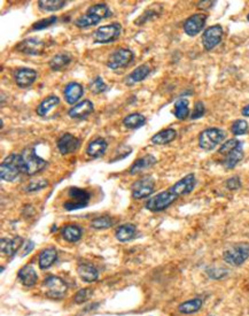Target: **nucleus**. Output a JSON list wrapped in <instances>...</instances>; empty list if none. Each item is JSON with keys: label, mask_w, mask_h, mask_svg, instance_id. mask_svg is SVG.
<instances>
[{"label": "nucleus", "mask_w": 249, "mask_h": 316, "mask_svg": "<svg viewBox=\"0 0 249 316\" xmlns=\"http://www.w3.org/2000/svg\"><path fill=\"white\" fill-rule=\"evenodd\" d=\"M23 173V162L21 154H9L0 164V177L2 181L14 182Z\"/></svg>", "instance_id": "obj_1"}, {"label": "nucleus", "mask_w": 249, "mask_h": 316, "mask_svg": "<svg viewBox=\"0 0 249 316\" xmlns=\"http://www.w3.org/2000/svg\"><path fill=\"white\" fill-rule=\"evenodd\" d=\"M45 43L38 38H27L16 45V50L28 55H40L44 52Z\"/></svg>", "instance_id": "obj_14"}, {"label": "nucleus", "mask_w": 249, "mask_h": 316, "mask_svg": "<svg viewBox=\"0 0 249 316\" xmlns=\"http://www.w3.org/2000/svg\"><path fill=\"white\" fill-rule=\"evenodd\" d=\"M70 62H71V55L63 52V53H58L57 55H54L51 59V61L48 62V66L51 67L52 70L59 72V70L65 69Z\"/></svg>", "instance_id": "obj_32"}, {"label": "nucleus", "mask_w": 249, "mask_h": 316, "mask_svg": "<svg viewBox=\"0 0 249 316\" xmlns=\"http://www.w3.org/2000/svg\"><path fill=\"white\" fill-rule=\"evenodd\" d=\"M59 104H60V98L58 96H54V94H51V96L45 98V99L38 105L36 110L37 114L43 118L46 117V115L50 113L52 110H54Z\"/></svg>", "instance_id": "obj_29"}, {"label": "nucleus", "mask_w": 249, "mask_h": 316, "mask_svg": "<svg viewBox=\"0 0 249 316\" xmlns=\"http://www.w3.org/2000/svg\"><path fill=\"white\" fill-rule=\"evenodd\" d=\"M93 294V290L91 287H84V289H80L79 291H77L75 296H73V301L75 304H84L86 303L87 300L92 297Z\"/></svg>", "instance_id": "obj_40"}, {"label": "nucleus", "mask_w": 249, "mask_h": 316, "mask_svg": "<svg viewBox=\"0 0 249 316\" xmlns=\"http://www.w3.org/2000/svg\"><path fill=\"white\" fill-rule=\"evenodd\" d=\"M37 77L38 74L36 70L28 68V67L16 69L15 74H14V79H15L16 85L22 87V89H26V87L33 85L36 82Z\"/></svg>", "instance_id": "obj_16"}, {"label": "nucleus", "mask_w": 249, "mask_h": 316, "mask_svg": "<svg viewBox=\"0 0 249 316\" xmlns=\"http://www.w3.org/2000/svg\"><path fill=\"white\" fill-rule=\"evenodd\" d=\"M174 115L178 120H185L189 117V101L185 98H180L175 103Z\"/></svg>", "instance_id": "obj_34"}, {"label": "nucleus", "mask_w": 249, "mask_h": 316, "mask_svg": "<svg viewBox=\"0 0 249 316\" xmlns=\"http://www.w3.org/2000/svg\"><path fill=\"white\" fill-rule=\"evenodd\" d=\"M226 138V132L219 128H208L200 133L199 146L205 151H213Z\"/></svg>", "instance_id": "obj_6"}, {"label": "nucleus", "mask_w": 249, "mask_h": 316, "mask_svg": "<svg viewBox=\"0 0 249 316\" xmlns=\"http://www.w3.org/2000/svg\"><path fill=\"white\" fill-rule=\"evenodd\" d=\"M216 1H200L198 2V7L201 9H208L210 7H213L215 5Z\"/></svg>", "instance_id": "obj_49"}, {"label": "nucleus", "mask_w": 249, "mask_h": 316, "mask_svg": "<svg viewBox=\"0 0 249 316\" xmlns=\"http://www.w3.org/2000/svg\"><path fill=\"white\" fill-rule=\"evenodd\" d=\"M247 20H248V22H249V14L247 15Z\"/></svg>", "instance_id": "obj_51"}, {"label": "nucleus", "mask_w": 249, "mask_h": 316, "mask_svg": "<svg viewBox=\"0 0 249 316\" xmlns=\"http://www.w3.org/2000/svg\"><path fill=\"white\" fill-rule=\"evenodd\" d=\"M58 21V17L53 15V16H50V17H46V19H43V20H39L37 21L36 23L33 26V29L34 30H44V29H47V28H50L51 26H53V24L57 23Z\"/></svg>", "instance_id": "obj_42"}, {"label": "nucleus", "mask_w": 249, "mask_h": 316, "mask_svg": "<svg viewBox=\"0 0 249 316\" xmlns=\"http://www.w3.org/2000/svg\"><path fill=\"white\" fill-rule=\"evenodd\" d=\"M89 87H90L91 92L94 93V94H100V93L105 92V91L108 89L107 84L104 82L103 77L101 76H97L96 79L91 80Z\"/></svg>", "instance_id": "obj_38"}, {"label": "nucleus", "mask_w": 249, "mask_h": 316, "mask_svg": "<svg viewBox=\"0 0 249 316\" xmlns=\"http://www.w3.org/2000/svg\"><path fill=\"white\" fill-rule=\"evenodd\" d=\"M150 74V67L148 65H142L139 67H137L135 70H132L131 73L129 74L128 77H126L125 83L126 85L131 86L133 84L142 82L146 79Z\"/></svg>", "instance_id": "obj_26"}, {"label": "nucleus", "mask_w": 249, "mask_h": 316, "mask_svg": "<svg viewBox=\"0 0 249 316\" xmlns=\"http://www.w3.org/2000/svg\"><path fill=\"white\" fill-rule=\"evenodd\" d=\"M23 162V174L28 176H34V175L39 174L47 166V161L44 160L36 153L35 147H27L21 153Z\"/></svg>", "instance_id": "obj_3"}, {"label": "nucleus", "mask_w": 249, "mask_h": 316, "mask_svg": "<svg viewBox=\"0 0 249 316\" xmlns=\"http://www.w3.org/2000/svg\"><path fill=\"white\" fill-rule=\"evenodd\" d=\"M177 137V131L175 129L168 128V129H163L159 131L157 133H155L150 139V142L155 145H167L171 142H174Z\"/></svg>", "instance_id": "obj_28"}, {"label": "nucleus", "mask_w": 249, "mask_h": 316, "mask_svg": "<svg viewBox=\"0 0 249 316\" xmlns=\"http://www.w3.org/2000/svg\"><path fill=\"white\" fill-rule=\"evenodd\" d=\"M58 259V251L53 247L45 248L44 251H41L38 258V262H39V268L40 269H48L53 263L57 261Z\"/></svg>", "instance_id": "obj_30"}, {"label": "nucleus", "mask_w": 249, "mask_h": 316, "mask_svg": "<svg viewBox=\"0 0 249 316\" xmlns=\"http://www.w3.org/2000/svg\"><path fill=\"white\" fill-rule=\"evenodd\" d=\"M155 191V181L152 176H145L135 182L132 185V197L135 199H143L152 196Z\"/></svg>", "instance_id": "obj_12"}, {"label": "nucleus", "mask_w": 249, "mask_h": 316, "mask_svg": "<svg viewBox=\"0 0 249 316\" xmlns=\"http://www.w3.org/2000/svg\"><path fill=\"white\" fill-rule=\"evenodd\" d=\"M208 275L212 277L213 279H222L227 275V270L226 269H209L208 270Z\"/></svg>", "instance_id": "obj_46"}, {"label": "nucleus", "mask_w": 249, "mask_h": 316, "mask_svg": "<svg viewBox=\"0 0 249 316\" xmlns=\"http://www.w3.org/2000/svg\"><path fill=\"white\" fill-rule=\"evenodd\" d=\"M17 277H19L21 283H22L23 285L27 286V287H31V286L36 285V283L38 280L36 270H35V268L31 265L22 267V268L20 269L19 274H17Z\"/></svg>", "instance_id": "obj_22"}, {"label": "nucleus", "mask_w": 249, "mask_h": 316, "mask_svg": "<svg viewBox=\"0 0 249 316\" xmlns=\"http://www.w3.org/2000/svg\"><path fill=\"white\" fill-rule=\"evenodd\" d=\"M224 31L222 26L219 24H215L212 26L203 31L202 34V45L207 51H212L213 48H215L220 41H222Z\"/></svg>", "instance_id": "obj_11"}, {"label": "nucleus", "mask_w": 249, "mask_h": 316, "mask_svg": "<svg viewBox=\"0 0 249 316\" xmlns=\"http://www.w3.org/2000/svg\"><path fill=\"white\" fill-rule=\"evenodd\" d=\"M157 162L156 158L152 156V154H146L139 159H137L135 162L132 163V166L130 167L129 173L131 175H137L139 173H142L143 170L148 169V168H152L154 164Z\"/></svg>", "instance_id": "obj_21"}, {"label": "nucleus", "mask_w": 249, "mask_h": 316, "mask_svg": "<svg viewBox=\"0 0 249 316\" xmlns=\"http://www.w3.org/2000/svg\"><path fill=\"white\" fill-rule=\"evenodd\" d=\"M91 195L86 190L71 187L68 190V199L63 202V208L66 210H77L85 208L89 205Z\"/></svg>", "instance_id": "obj_5"}, {"label": "nucleus", "mask_w": 249, "mask_h": 316, "mask_svg": "<svg viewBox=\"0 0 249 316\" xmlns=\"http://www.w3.org/2000/svg\"><path fill=\"white\" fill-rule=\"evenodd\" d=\"M137 235V227L132 223L122 224L116 229V239L121 243H126V241L132 240Z\"/></svg>", "instance_id": "obj_27"}, {"label": "nucleus", "mask_w": 249, "mask_h": 316, "mask_svg": "<svg viewBox=\"0 0 249 316\" xmlns=\"http://www.w3.org/2000/svg\"><path fill=\"white\" fill-rule=\"evenodd\" d=\"M224 261L233 267H239L249 259V243L234 244L225 250L223 254Z\"/></svg>", "instance_id": "obj_7"}, {"label": "nucleus", "mask_w": 249, "mask_h": 316, "mask_svg": "<svg viewBox=\"0 0 249 316\" xmlns=\"http://www.w3.org/2000/svg\"><path fill=\"white\" fill-rule=\"evenodd\" d=\"M108 16H110V13L106 3H97V5L91 6L84 15L77 19L75 24L78 28L85 29V28L97 26L101 20L106 19Z\"/></svg>", "instance_id": "obj_2"}, {"label": "nucleus", "mask_w": 249, "mask_h": 316, "mask_svg": "<svg viewBox=\"0 0 249 316\" xmlns=\"http://www.w3.org/2000/svg\"><path fill=\"white\" fill-rule=\"evenodd\" d=\"M207 19V14L203 13H196L193 14L192 16H189L188 19L185 20L184 22V31L186 33V35L191 37H194L196 35H199L203 30V28L206 26Z\"/></svg>", "instance_id": "obj_13"}, {"label": "nucleus", "mask_w": 249, "mask_h": 316, "mask_svg": "<svg viewBox=\"0 0 249 316\" xmlns=\"http://www.w3.org/2000/svg\"><path fill=\"white\" fill-rule=\"evenodd\" d=\"M122 33V26L120 23H110L101 26L93 33V40L98 44L113 43L120 37Z\"/></svg>", "instance_id": "obj_8"}, {"label": "nucleus", "mask_w": 249, "mask_h": 316, "mask_svg": "<svg viewBox=\"0 0 249 316\" xmlns=\"http://www.w3.org/2000/svg\"><path fill=\"white\" fill-rule=\"evenodd\" d=\"M206 113V106L202 101H196L194 105V108H193L191 118L192 120H198V118H202Z\"/></svg>", "instance_id": "obj_44"}, {"label": "nucleus", "mask_w": 249, "mask_h": 316, "mask_svg": "<svg viewBox=\"0 0 249 316\" xmlns=\"http://www.w3.org/2000/svg\"><path fill=\"white\" fill-rule=\"evenodd\" d=\"M83 94H84V89L82 84L77 82H71L67 84L65 90H63V97H65V100L67 101V104L69 105H73L76 104L77 101H79L80 98L83 97Z\"/></svg>", "instance_id": "obj_19"}, {"label": "nucleus", "mask_w": 249, "mask_h": 316, "mask_svg": "<svg viewBox=\"0 0 249 316\" xmlns=\"http://www.w3.org/2000/svg\"><path fill=\"white\" fill-rule=\"evenodd\" d=\"M226 187L229 190H232V191H234V190H238L241 188V181L240 178L238 176H234V177H231L229 178V180L226 181Z\"/></svg>", "instance_id": "obj_47"}, {"label": "nucleus", "mask_w": 249, "mask_h": 316, "mask_svg": "<svg viewBox=\"0 0 249 316\" xmlns=\"http://www.w3.org/2000/svg\"><path fill=\"white\" fill-rule=\"evenodd\" d=\"M249 130V124L246 120H237L233 122V124L231 125V132L234 136H241L247 133Z\"/></svg>", "instance_id": "obj_39"}, {"label": "nucleus", "mask_w": 249, "mask_h": 316, "mask_svg": "<svg viewBox=\"0 0 249 316\" xmlns=\"http://www.w3.org/2000/svg\"><path fill=\"white\" fill-rule=\"evenodd\" d=\"M68 1L65 0H39L38 1V7L45 12H57V10L62 9Z\"/></svg>", "instance_id": "obj_36"}, {"label": "nucleus", "mask_w": 249, "mask_h": 316, "mask_svg": "<svg viewBox=\"0 0 249 316\" xmlns=\"http://www.w3.org/2000/svg\"><path fill=\"white\" fill-rule=\"evenodd\" d=\"M48 185V181L47 180H37V181H34V182H30L29 184L27 185L26 188H24V191L26 192H37L39 191V190H43L45 189Z\"/></svg>", "instance_id": "obj_43"}, {"label": "nucleus", "mask_w": 249, "mask_h": 316, "mask_svg": "<svg viewBox=\"0 0 249 316\" xmlns=\"http://www.w3.org/2000/svg\"><path fill=\"white\" fill-rule=\"evenodd\" d=\"M202 305H203L202 299H200V298H195V299L185 301V303L180 304L179 307H178V311L183 314H193L201 310Z\"/></svg>", "instance_id": "obj_35"}, {"label": "nucleus", "mask_w": 249, "mask_h": 316, "mask_svg": "<svg viewBox=\"0 0 249 316\" xmlns=\"http://www.w3.org/2000/svg\"><path fill=\"white\" fill-rule=\"evenodd\" d=\"M93 111H94V106L92 101L89 99H85L70 108L68 112V115L71 118H79V120H82V118H85L89 117V115L92 114Z\"/></svg>", "instance_id": "obj_17"}, {"label": "nucleus", "mask_w": 249, "mask_h": 316, "mask_svg": "<svg viewBox=\"0 0 249 316\" xmlns=\"http://www.w3.org/2000/svg\"><path fill=\"white\" fill-rule=\"evenodd\" d=\"M91 227L94 228L97 230H104V229H109L110 227H113V219L108 215H103L99 217H96L91 221Z\"/></svg>", "instance_id": "obj_37"}, {"label": "nucleus", "mask_w": 249, "mask_h": 316, "mask_svg": "<svg viewBox=\"0 0 249 316\" xmlns=\"http://www.w3.org/2000/svg\"><path fill=\"white\" fill-rule=\"evenodd\" d=\"M146 123V118L140 113H132L125 117L123 120V125L126 129L136 130L142 128Z\"/></svg>", "instance_id": "obj_33"}, {"label": "nucleus", "mask_w": 249, "mask_h": 316, "mask_svg": "<svg viewBox=\"0 0 249 316\" xmlns=\"http://www.w3.org/2000/svg\"><path fill=\"white\" fill-rule=\"evenodd\" d=\"M133 60H135V53L131 50H129V48H118V50L114 51L109 55L107 66L110 69L116 70L131 65Z\"/></svg>", "instance_id": "obj_10"}, {"label": "nucleus", "mask_w": 249, "mask_h": 316, "mask_svg": "<svg viewBox=\"0 0 249 316\" xmlns=\"http://www.w3.org/2000/svg\"><path fill=\"white\" fill-rule=\"evenodd\" d=\"M244 157H245L244 147H243V144H240V145L238 146L237 149H234L232 152L226 154L222 164L225 169H233V168L244 159Z\"/></svg>", "instance_id": "obj_25"}, {"label": "nucleus", "mask_w": 249, "mask_h": 316, "mask_svg": "<svg viewBox=\"0 0 249 316\" xmlns=\"http://www.w3.org/2000/svg\"><path fill=\"white\" fill-rule=\"evenodd\" d=\"M34 247H35V243L33 240H28V241H26V243H24V246H23V256L24 255H28L29 254V253L34 250Z\"/></svg>", "instance_id": "obj_48"}, {"label": "nucleus", "mask_w": 249, "mask_h": 316, "mask_svg": "<svg viewBox=\"0 0 249 316\" xmlns=\"http://www.w3.org/2000/svg\"><path fill=\"white\" fill-rule=\"evenodd\" d=\"M157 16H159V13L155 12V10H153V12L152 10H146V12L143 13L138 20L136 21V24L137 26H142V24L148 22L149 20L155 19V17H157Z\"/></svg>", "instance_id": "obj_45"}, {"label": "nucleus", "mask_w": 249, "mask_h": 316, "mask_svg": "<svg viewBox=\"0 0 249 316\" xmlns=\"http://www.w3.org/2000/svg\"><path fill=\"white\" fill-rule=\"evenodd\" d=\"M241 114H243L244 117L249 118V105H247V106H245L243 108V111H241Z\"/></svg>", "instance_id": "obj_50"}, {"label": "nucleus", "mask_w": 249, "mask_h": 316, "mask_svg": "<svg viewBox=\"0 0 249 316\" xmlns=\"http://www.w3.org/2000/svg\"><path fill=\"white\" fill-rule=\"evenodd\" d=\"M23 245V239L21 237L15 238H1V252L2 254L8 256H13L16 254V252L20 250V247Z\"/></svg>", "instance_id": "obj_23"}, {"label": "nucleus", "mask_w": 249, "mask_h": 316, "mask_svg": "<svg viewBox=\"0 0 249 316\" xmlns=\"http://www.w3.org/2000/svg\"><path fill=\"white\" fill-rule=\"evenodd\" d=\"M240 144H243V142H240V140H238V139H234V138L229 139V140H226V142H224L222 145H220L218 152H219V154H222V156L225 157L226 154H229L230 152H232L234 149H237V147L239 146Z\"/></svg>", "instance_id": "obj_41"}, {"label": "nucleus", "mask_w": 249, "mask_h": 316, "mask_svg": "<svg viewBox=\"0 0 249 316\" xmlns=\"http://www.w3.org/2000/svg\"><path fill=\"white\" fill-rule=\"evenodd\" d=\"M178 198H179V196L177 195L176 191H175L173 188H170L166 190V191L157 193L156 196H154L150 199L147 200L146 208L154 213L162 212V210L169 208Z\"/></svg>", "instance_id": "obj_4"}, {"label": "nucleus", "mask_w": 249, "mask_h": 316, "mask_svg": "<svg viewBox=\"0 0 249 316\" xmlns=\"http://www.w3.org/2000/svg\"><path fill=\"white\" fill-rule=\"evenodd\" d=\"M43 286L46 296L54 298V299H60V298L65 297L67 290H68V285H67L65 280L54 275L47 276L44 280Z\"/></svg>", "instance_id": "obj_9"}, {"label": "nucleus", "mask_w": 249, "mask_h": 316, "mask_svg": "<svg viewBox=\"0 0 249 316\" xmlns=\"http://www.w3.org/2000/svg\"><path fill=\"white\" fill-rule=\"evenodd\" d=\"M63 239L69 241V243H76L82 238L83 230L82 228L76 226V224H68L63 228L61 231Z\"/></svg>", "instance_id": "obj_31"}, {"label": "nucleus", "mask_w": 249, "mask_h": 316, "mask_svg": "<svg viewBox=\"0 0 249 316\" xmlns=\"http://www.w3.org/2000/svg\"><path fill=\"white\" fill-rule=\"evenodd\" d=\"M77 273H78V276L84 282L92 283L99 278V272L91 263H80L78 268H77Z\"/></svg>", "instance_id": "obj_24"}, {"label": "nucleus", "mask_w": 249, "mask_h": 316, "mask_svg": "<svg viewBox=\"0 0 249 316\" xmlns=\"http://www.w3.org/2000/svg\"><path fill=\"white\" fill-rule=\"evenodd\" d=\"M57 146L59 152H60L62 156H67V154L75 153L76 151L79 149L80 139L71 135V133L65 132L60 138L58 139Z\"/></svg>", "instance_id": "obj_15"}, {"label": "nucleus", "mask_w": 249, "mask_h": 316, "mask_svg": "<svg viewBox=\"0 0 249 316\" xmlns=\"http://www.w3.org/2000/svg\"><path fill=\"white\" fill-rule=\"evenodd\" d=\"M107 149V140L101 138V137H98V138H94L89 143V145L86 147V154L92 159H98V158H101L106 153Z\"/></svg>", "instance_id": "obj_20"}, {"label": "nucleus", "mask_w": 249, "mask_h": 316, "mask_svg": "<svg viewBox=\"0 0 249 316\" xmlns=\"http://www.w3.org/2000/svg\"><path fill=\"white\" fill-rule=\"evenodd\" d=\"M195 184H196L195 175L188 174L185 177L181 178V180L176 182V183H175L171 188H173L175 191H176L178 196L183 197V196L189 195V193H191L193 190H194Z\"/></svg>", "instance_id": "obj_18"}]
</instances>
